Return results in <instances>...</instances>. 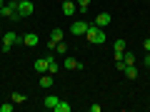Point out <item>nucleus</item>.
<instances>
[{
    "label": "nucleus",
    "instance_id": "obj_1",
    "mask_svg": "<svg viewBox=\"0 0 150 112\" xmlns=\"http://www.w3.org/2000/svg\"><path fill=\"white\" fill-rule=\"evenodd\" d=\"M85 37H88V43H90V45H103V43H105V32H103V27H98V25L88 27Z\"/></svg>",
    "mask_w": 150,
    "mask_h": 112
},
{
    "label": "nucleus",
    "instance_id": "obj_2",
    "mask_svg": "<svg viewBox=\"0 0 150 112\" xmlns=\"http://www.w3.org/2000/svg\"><path fill=\"white\" fill-rule=\"evenodd\" d=\"M20 40H23V37H18V32H13V30H10V32H5V35L0 37V45H3V50L8 52V50H10L13 45H18Z\"/></svg>",
    "mask_w": 150,
    "mask_h": 112
},
{
    "label": "nucleus",
    "instance_id": "obj_3",
    "mask_svg": "<svg viewBox=\"0 0 150 112\" xmlns=\"http://www.w3.org/2000/svg\"><path fill=\"white\" fill-rule=\"evenodd\" d=\"M15 3H18V15L20 18L33 15V10H35V3L33 0H15Z\"/></svg>",
    "mask_w": 150,
    "mask_h": 112
},
{
    "label": "nucleus",
    "instance_id": "obj_4",
    "mask_svg": "<svg viewBox=\"0 0 150 112\" xmlns=\"http://www.w3.org/2000/svg\"><path fill=\"white\" fill-rule=\"evenodd\" d=\"M88 27H90V25H88L85 20H75L73 25H70V32H73V35L78 37V35H85V32H88Z\"/></svg>",
    "mask_w": 150,
    "mask_h": 112
},
{
    "label": "nucleus",
    "instance_id": "obj_5",
    "mask_svg": "<svg viewBox=\"0 0 150 112\" xmlns=\"http://www.w3.org/2000/svg\"><path fill=\"white\" fill-rule=\"evenodd\" d=\"M20 43H23V45H28V48H35V45H40V37H38L35 32H25Z\"/></svg>",
    "mask_w": 150,
    "mask_h": 112
},
{
    "label": "nucleus",
    "instance_id": "obj_6",
    "mask_svg": "<svg viewBox=\"0 0 150 112\" xmlns=\"http://www.w3.org/2000/svg\"><path fill=\"white\" fill-rule=\"evenodd\" d=\"M48 67H50V60H48V57H40V60H35V72H38V75L48 72Z\"/></svg>",
    "mask_w": 150,
    "mask_h": 112
},
{
    "label": "nucleus",
    "instance_id": "obj_7",
    "mask_svg": "<svg viewBox=\"0 0 150 112\" xmlns=\"http://www.w3.org/2000/svg\"><path fill=\"white\" fill-rule=\"evenodd\" d=\"M63 67H65V70H75V72H78V70H83V65L78 62V60H75V57H65Z\"/></svg>",
    "mask_w": 150,
    "mask_h": 112
},
{
    "label": "nucleus",
    "instance_id": "obj_8",
    "mask_svg": "<svg viewBox=\"0 0 150 112\" xmlns=\"http://www.w3.org/2000/svg\"><path fill=\"white\" fill-rule=\"evenodd\" d=\"M110 20H112L110 13H100V15L95 18V25H98V27H105V25H110Z\"/></svg>",
    "mask_w": 150,
    "mask_h": 112
},
{
    "label": "nucleus",
    "instance_id": "obj_9",
    "mask_svg": "<svg viewBox=\"0 0 150 112\" xmlns=\"http://www.w3.org/2000/svg\"><path fill=\"white\" fill-rule=\"evenodd\" d=\"M53 80H55V75L43 72V75H40V82H38V85H40V87H50V85H53Z\"/></svg>",
    "mask_w": 150,
    "mask_h": 112
},
{
    "label": "nucleus",
    "instance_id": "obj_10",
    "mask_svg": "<svg viewBox=\"0 0 150 112\" xmlns=\"http://www.w3.org/2000/svg\"><path fill=\"white\" fill-rule=\"evenodd\" d=\"M63 15L65 18H73L75 15V3H63Z\"/></svg>",
    "mask_w": 150,
    "mask_h": 112
},
{
    "label": "nucleus",
    "instance_id": "obj_11",
    "mask_svg": "<svg viewBox=\"0 0 150 112\" xmlns=\"http://www.w3.org/2000/svg\"><path fill=\"white\" fill-rule=\"evenodd\" d=\"M123 72H125V77H128V80H135V77H138V67H135V65H128Z\"/></svg>",
    "mask_w": 150,
    "mask_h": 112
},
{
    "label": "nucleus",
    "instance_id": "obj_12",
    "mask_svg": "<svg viewBox=\"0 0 150 112\" xmlns=\"http://www.w3.org/2000/svg\"><path fill=\"white\" fill-rule=\"evenodd\" d=\"M58 102H60L58 97H53V95H48V97H45V100H43V105L48 107V110H55V105H58Z\"/></svg>",
    "mask_w": 150,
    "mask_h": 112
},
{
    "label": "nucleus",
    "instance_id": "obj_13",
    "mask_svg": "<svg viewBox=\"0 0 150 112\" xmlns=\"http://www.w3.org/2000/svg\"><path fill=\"white\" fill-rule=\"evenodd\" d=\"M73 110V105H70V102H65V100H60L58 105H55V112H70Z\"/></svg>",
    "mask_w": 150,
    "mask_h": 112
},
{
    "label": "nucleus",
    "instance_id": "obj_14",
    "mask_svg": "<svg viewBox=\"0 0 150 112\" xmlns=\"http://www.w3.org/2000/svg\"><path fill=\"white\" fill-rule=\"evenodd\" d=\"M63 35H65V32L60 30V27H55V30L50 32V43H60V40H63Z\"/></svg>",
    "mask_w": 150,
    "mask_h": 112
},
{
    "label": "nucleus",
    "instance_id": "obj_15",
    "mask_svg": "<svg viewBox=\"0 0 150 112\" xmlns=\"http://www.w3.org/2000/svg\"><path fill=\"white\" fill-rule=\"evenodd\" d=\"M55 52H60V55H65V52H68V45H65L63 40H60V43H55Z\"/></svg>",
    "mask_w": 150,
    "mask_h": 112
},
{
    "label": "nucleus",
    "instance_id": "obj_16",
    "mask_svg": "<svg viewBox=\"0 0 150 112\" xmlns=\"http://www.w3.org/2000/svg\"><path fill=\"white\" fill-rule=\"evenodd\" d=\"M90 3H93V0H75V5L80 8V10H88V8H90Z\"/></svg>",
    "mask_w": 150,
    "mask_h": 112
},
{
    "label": "nucleus",
    "instance_id": "obj_17",
    "mask_svg": "<svg viewBox=\"0 0 150 112\" xmlns=\"http://www.w3.org/2000/svg\"><path fill=\"white\" fill-rule=\"evenodd\" d=\"M28 97L23 95V92H13V102H18V105H20V102H25Z\"/></svg>",
    "mask_w": 150,
    "mask_h": 112
},
{
    "label": "nucleus",
    "instance_id": "obj_18",
    "mask_svg": "<svg viewBox=\"0 0 150 112\" xmlns=\"http://www.w3.org/2000/svg\"><path fill=\"white\" fill-rule=\"evenodd\" d=\"M123 62H125V65H135V55L125 52V55H123Z\"/></svg>",
    "mask_w": 150,
    "mask_h": 112
},
{
    "label": "nucleus",
    "instance_id": "obj_19",
    "mask_svg": "<svg viewBox=\"0 0 150 112\" xmlns=\"http://www.w3.org/2000/svg\"><path fill=\"white\" fill-rule=\"evenodd\" d=\"M115 50L118 52H125V40H115Z\"/></svg>",
    "mask_w": 150,
    "mask_h": 112
},
{
    "label": "nucleus",
    "instance_id": "obj_20",
    "mask_svg": "<svg viewBox=\"0 0 150 112\" xmlns=\"http://www.w3.org/2000/svg\"><path fill=\"white\" fill-rule=\"evenodd\" d=\"M0 112H13V102H5V105H0Z\"/></svg>",
    "mask_w": 150,
    "mask_h": 112
},
{
    "label": "nucleus",
    "instance_id": "obj_21",
    "mask_svg": "<svg viewBox=\"0 0 150 112\" xmlns=\"http://www.w3.org/2000/svg\"><path fill=\"white\" fill-rule=\"evenodd\" d=\"M143 48H145V52H150V37H148V40L143 43Z\"/></svg>",
    "mask_w": 150,
    "mask_h": 112
},
{
    "label": "nucleus",
    "instance_id": "obj_22",
    "mask_svg": "<svg viewBox=\"0 0 150 112\" xmlns=\"http://www.w3.org/2000/svg\"><path fill=\"white\" fill-rule=\"evenodd\" d=\"M3 5H5V0H0V10H3Z\"/></svg>",
    "mask_w": 150,
    "mask_h": 112
},
{
    "label": "nucleus",
    "instance_id": "obj_23",
    "mask_svg": "<svg viewBox=\"0 0 150 112\" xmlns=\"http://www.w3.org/2000/svg\"><path fill=\"white\" fill-rule=\"evenodd\" d=\"M63 3H75V0H63Z\"/></svg>",
    "mask_w": 150,
    "mask_h": 112
},
{
    "label": "nucleus",
    "instance_id": "obj_24",
    "mask_svg": "<svg viewBox=\"0 0 150 112\" xmlns=\"http://www.w3.org/2000/svg\"><path fill=\"white\" fill-rule=\"evenodd\" d=\"M0 20H3V13H0Z\"/></svg>",
    "mask_w": 150,
    "mask_h": 112
},
{
    "label": "nucleus",
    "instance_id": "obj_25",
    "mask_svg": "<svg viewBox=\"0 0 150 112\" xmlns=\"http://www.w3.org/2000/svg\"><path fill=\"white\" fill-rule=\"evenodd\" d=\"M5 3H10V0H5Z\"/></svg>",
    "mask_w": 150,
    "mask_h": 112
}]
</instances>
